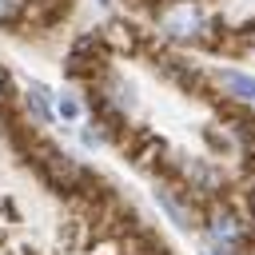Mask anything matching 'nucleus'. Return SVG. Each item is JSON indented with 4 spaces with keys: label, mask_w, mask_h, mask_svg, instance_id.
<instances>
[{
    "label": "nucleus",
    "mask_w": 255,
    "mask_h": 255,
    "mask_svg": "<svg viewBox=\"0 0 255 255\" xmlns=\"http://www.w3.org/2000/svg\"><path fill=\"white\" fill-rule=\"evenodd\" d=\"M151 20L171 44H211V36L219 32L207 0H159L151 8Z\"/></svg>",
    "instance_id": "obj_1"
},
{
    "label": "nucleus",
    "mask_w": 255,
    "mask_h": 255,
    "mask_svg": "<svg viewBox=\"0 0 255 255\" xmlns=\"http://www.w3.org/2000/svg\"><path fill=\"white\" fill-rule=\"evenodd\" d=\"M207 231H211V239H215L219 247H243V243H251V239H255V235H251L247 215H243V211H235L227 199H219V203H211V207H207Z\"/></svg>",
    "instance_id": "obj_2"
},
{
    "label": "nucleus",
    "mask_w": 255,
    "mask_h": 255,
    "mask_svg": "<svg viewBox=\"0 0 255 255\" xmlns=\"http://www.w3.org/2000/svg\"><path fill=\"white\" fill-rule=\"evenodd\" d=\"M155 203L163 207V215H171V223L179 227V231H195V223H199V211L187 203V191L183 187H155Z\"/></svg>",
    "instance_id": "obj_3"
},
{
    "label": "nucleus",
    "mask_w": 255,
    "mask_h": 255,
    "mask_svg": "<svg viewBox=\"0 0 255 255\" xmlns=\"http://www.w3.org/2000/svg\"><path fill=\"white\" fill-rule=\"evenodd\" d=\"M215 84L227 92V100L255 104V76H247V72H235V68H223V72H215Z\"/></svg>",
    "instance_id": "obj_4"
},
{
    "label": "nucleus",
    "mask_w": 255,
    "mask_h": 255,
    "mask_svg": "<svg viewBox=\"0 0 255 255\" xmlns=\"http://www.w3.org/2000/svg\"><path fill=\"white\" fill-rule=\"evenodd\" d=\"M24 108H28V116L36 124H52L56 120V108H52V96H48L44 84H28L24 88Z\"/></svg>",
    "instance_id": "obj_5"
},
{
    "label": "nucleus",
    "mask_w": 255,
    "mask_h": 255,
    "mask_svg": "<svg viewBox=\"0 0 255 255\" xmlns=\"http://www.w3.org/2000/svg\"><path fill=\"white\" fill-rule=\"evenodd\" d=\"M84 112H88V108H84V100H80V96H72V92H60V100H56V116H60V120H68V124H80V120H84Z\"/></svg>",
    "instance_id": "obj_6"
},
{
    "label": "nucleus",
    "mask_w": 255,
    "mask_h": 255,
    "mask_svg": "<svg viewBox=\"0 0 255 255\" xmlns=\"http://www.w3.org/2000/svg\"><path fill=\"white\" fill-rule=\"evenodd\" d=\"M24 12H28V0H0V28L20 24V20H24Z\"/></svg>",
    "instance_id": "obj_7"
},
{
    "label": "nucleus",
    "mask_w": 255,
    "mask_h": 255,
    "mask_svg": "<svg viewBox=\"0 0 255 255\" xmlns=\"http://www.w3.org/2000/svg\"><path fill=\"white\" fill-rule=\"evenodd\" d=\"M243 203H247V223H255V175H251V183H247V191H243Z\"/></svg>",
    "instance_id": "obj_8"
},
{
    "label": "nucleus",
    "mask_w": 255,
    "mask_h": 255,
    "mask_svg": "<svg viewBox=\"0 0 255 255\" xmlns=\"http://www.w3.org/2000/svg\"><path fill=\"white\" fill-rule=\"evenodd\" d=\"M8 92H12V80H8V72L0 68V100H8Z\"/></svg>",
    "instance_id": "obj_9"
},
{
    "label": "nucleus",
    "mask_w": 255,
    "mask_h": 255,
    "mask_svg": "<svg viewBox=\"0 0 255 255\" xmlns=\"http://www.w3.org/2000/svg\"><path fill=\"white\" fill-rule=\"evenodd\" d=\"M243 44H247V52H255V24L243 32Z\"/></svg>",
    "instance_id": "obj_10"
},
{
    "label": "nucleus",
    "mask_w": 255,
    "mask_h": 255,
    "mask_svg": "<svg viewBox=\"0 0 255 255\" xmlns=\"http://www.w3.org/2000/svg\"><path fill=\"white\" fill-rule=\"evenodd\" d=\"M96 4H100V8H112V4H116V0H96Z\"/></svg>",
    "instance_id": "obj_11"
},
{
    "label": "nucleus",
    "mask_w": 255,
    "mask_h": 255,
    "mask_svg": "<svg viewBox=\"0 0 255 255\" xmlns=\"http://www.w3.org/2000/svg\"><path fill=\"white\" fill-rule=\"evenodd\" d=\"M251 255H255V239H251Z\"/></svg>",
    "instance_id": "obj_12"
},
{
    "label": "nucleus",
    "mask_w": 255,
    "mask_h": 255,
    "mask_svg": "<svg viewBox=\"0 0 255 255\" xmlns=\"http://www.w3.org/2000/svg\"><path fill=\"white\" fill-rule=\"evenodd\" d=\"M207 255H211V251H207Z\"/></svg>",
    "instance_id": "obj_13"
}]
</instances>
